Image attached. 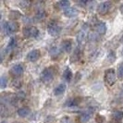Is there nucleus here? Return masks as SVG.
Masks as SVG:
<instances>
[{"instance_id": "1", "label": "nucleus", "mask_w": 123, "mask_h": 123, "mask_svg": "<svg viewBox=\"0 0 123 123\" xmlns=\"http://www.w3.org/2000/svg\"><path fill=\"white\" fill-rule=\"evenodd\" d=\"M2 29L6 34H10L18 30V24L15 21H3Z\"/></svg>"}, {"instance_id": "2", "label": "nucleus", "mask_w": 123, "mask_h": 123, "mask_svg": "<svg viewBox=\"0 0 123 123\" xmlns=\"http://www.w3.org/2000/svg\"><path fill=\"white\" fill-rule=\"evenodd\" d=\"M55 71L52 68H45L40 75V79L43 82H49L54 79Z\"/></svg>"}, {"instance_id": "3", "label": "nucleus", "mask_w": 123, "mask_h": 123, "mask_svg": "<svg viewBox=\"0 0 123 123\" xmlns=\"http://www.w3.org/2000/svg\"><path fill=\"white\" fill-rule=\"evenodd\" d=\"M117 80V75L113 68H108L105 71V81L109 85L112 86L115 84Z\"/></svg>"}, {"instance_id": "4", "label": "nucleus", "mask_w": 123, "mask_h": 123, "mask_svg": "<svg viewBox=\"0 0 123 123\" xmlns=\"http://www.w3.org/2000/svg\"><path fill=\"white\" fill-rule=\"evenodd\" d=\"M47 31L50 35L52 36H56L60 33L61 31V27L57 24L55 21H50L48 25H47Z\"/></svg>"}, {"instance_id": "5", "label": "nucleus", "mask_w": 123, "mask_h": 123, "mask_svg": "<svg viewBox=\"0 0 123 123\" xmlns=\"http://www.w3.org/2000/svg\"><path fill=\"white\" fill-rule=\"evenodd\" d=\"M22 32L26 38H35L39 35V30L36 27H33V26L24 28Z\"/></svg>"}, {"instance_id": "6", "label": "nucleus", "mask_w": 123, "mask_h": 123, "mask_svg": "<svg viewBox=\"0 0 123 123\" xmlns=\"http://www.w3.org/2000/svg\"><path fill=\"white\" fill-rule=\"evenodd\" d=\"M23 71H24V66H23V64H20V63L13 65L9 70V72L13 77H19L23 73Z\"/></svg>"}, {"instance_id": "7", "label": "nucleus", "mask_w": 123, "mask_h": 123, "mask_svg": "<svg viewBox=\"0 0 123 123\" xmlns=\"http://www.w3.org/2000/svg\"><path fill=\"white\" fill-rule=\"evenodd\" d=\"M111 6H112V3L110 1L102 2L101 4H99L98 7H97V11L101 15H105L111 9Z\"/></svg>"}, {"instance_id": "8", "label": "nucleus", "mask_w": 123, "mask_h": 123, "mask_svg": "<svg viewBox=\"0 0 123 123\" xmlns=\"http://www.w3.org/2000/svg\"><path fill=\"white\" fill-rule=\"evenodd\" d=\"M41 56V52L39 49H33L30 51L28 54H27V56H26V59L30 62H35L37 61Z\"/></svg>"}, {"instance_id": "9", "label": "nucleus", "mask_w": 123, "mask_h": 123, "mask_svg": "<svg viewBox=\"0 0 123 123\" xmlns=\"http://www.w3.org/2000/svg\"><path fill=\"white\" fill-rule=\"evenodd\" d=\"M92 113L93 111L92 109H87V110H84L82 113H80V121L81 123H86L87 121H89L91 119V117H92Z\"/></svg>"}, {"instance_id": "10", "label": "nucleus", "mask_w": 123, "mask_h": 123, "mask_svg": "<svg viewBox=\"0 0 123 123\" xmlns=\"http://www.w3.org/2000/svg\"><path fill=\"white\" fill-rule=\"evenodd\" d=\"M79 15V10L74 7V6H69L67 9H64V16L67 18H74Z\"/></svg>"}, {"instance_id": "11", "label": "nucleus", "mask_w": 123, "mask_h": 123, "mask_svg": "<svg viewBox=\"0 0 123 123\" xmlns=\"http://www.w3.org/2000/svg\"><path fill=\"white\" fill-rule=\"evenodd\" d=\"M94 29H95V31L100 34V35H104L105 32H106V30H107V27H106V24L103 21H99L97 22L95 26H94Z\"/></svg>"}, {"instance_id": "12", "label": "nucleus", "mask_w": 123, "mask_h": 123, "mask_svg": "<svg viewBox=\"0 0 123 123\" xmlns=\"http://www.w3.org/2000/svg\"><path fill=\"white\" fill-rule=\"evenodd\" d=\"M61 47L67 53H70L72 50V41L70 39H65L61 43Z\"/></svg>"}, {"instance_id": "13", "label": "nucleus", "mask_w": 123, "mask_h": 123, "mask_svg": "<svg viewBox=\"0 0 123 123\" xmlns=\"http://www.w3.org/2000/svg\"><path fill=\"white\" fill-rule=\"evenodd\" d=\"M66 91V84L65 83H59L58 85H56L55 88L54 89V94L58 96L63 94Z\"/></svg>"}, {"instance_id": "14", "label": "nucleus", "mask_w": 123, "mask_h": 123, "mask_svg": "<svg viewBox=\"0 0 123 123\" xmlns=\"http://www.w3.org/2000/svg\"><path fill=\"white\" fill-rule=\"evenodd\" d=\"M79 102L80 100L78 98H68L66 102H65V106L67 107H73V106H76V105H79Z\"/></svg>"}, {"instance_id": "15", "label": "nucleus", "mask_w": 123, "mask_h": 123, "mask_svg": "<svg viewBox=\"0 0 123 123\" xmlns=\"http://www.w3.org/2000/svg\"><path fill=\"white\" fill-rule=\"evenodd\" d=\"M72 77H73L72 71L70 70V68H67L64 70V72H63V79L66 80L67 82H69L71 80V79H72Z\"/></svg>"}, {"instance_id": "16", "label": "nucleus", "mask_w": 123, "mask_h": 123, "mask_svg": "<svg viewBox=\"0 0 123 123\" xmlns=\"http://www.w3.org/2000/svg\"><path fill=\"white\" fill-rule=\"evenodd\" d=\"M18 115L21 117H26L30 113H31V109L29 107H20L19 109L17 111Z\"/></svg>"}, {"instance_id": "17", "label": "nucleus", "mask_w": 123, "mask_h": 123, "mask_svg": "<svg viewBox=\"0 0 123 123\" xmlns=\"http://www.w3.org/2000/svg\"><path fill=\"white\" fill-rule=\"evenodd\" d=\"M112 117L116 121H121L123 119V111L115 110L112 113Z\"/></svg>"}, {"instance_id": "18", "label": "nucleus", "mask_w": 123, "mask_h": 123, "mask_svg": "<svg viewBox=\"0 0 123 123\" xmlns=\"http://www.w3.org/2000/svg\"><path fill=\"white\" fill-rule=\"evenodd\" d=\"M49 55L52 58H57L58 55H60V49H59L58 47L54 46V47H52V48L49 50Z\"/></svg>"}, {"instance_id": "19", "label": "nucleus", "mask_w": 123, "mask_h": 123, "mask_svg": "<svg viewBox=\"0 0 123 123\" xmlns=\"http://www.w3.org/2000/svg\"><path fill=\"white\" fill-rule=\"evenodd\" d=\"M85 38H86V33H85V31H83V30H81L77 34V42L80 43V44H81V43H84Z\"/></svg>"}, {"instance_id": "20", "label": "nucleus", "mask_w": 123, "mask_h": 123, "mask_svg": "<svg viewBox=\"0 0 123 123\" xmlns=\"http://www.w3.org/2000/svg\"><path fill=\"white\" fill-rule=\"evenodd\" d=\"M17 44H18V40H17V38H16V37H11V38L9 39V42H8V44H7V47L12 50L14 47L17 46Z\"/></svg>"}, {"instance_id": "21", "label": "nucleus", "mask_w": 123, "mask_h": 123, "mask_svg": "<svg viewBox=\"0 0 123 123\" xmlns=\"http://www.w3.org/2000/svg\"><path fill=\"white\" fill-rule=\"evenodd\" d=\"M57 6L61 8H64V9H67L68 7H69L70 6V2L68 1V0H61L57 3Z\"/></svg>"}, {"instance_id": "22", "label": "nucleus", "mask_w": 123, "mask_h": 123, "mask_svg": "<svg viewBox=\"0 0 123 123\" xmlns=\"http://www.w3.org/2000/svg\"><path fill=\"white\" fill-rule=\"evenodd\" d=\"M21 17V13L18 11V10H12L9 13V18L12 19H18Z\"/></svg>"}, {"instance_id": "23", "label": "nucleus", "mask_w": 123, "mask_h": 123, "mask_svg": "<svg viewBox=\"0 0 123 123\" xmlns=\"http://www.w3.org/2000/svg\"><path fill=\"white\" fill-rule=\"evenodd\" d=\"M7 85V78L5 75H2L0 78V87L1 89H5Z\"/></svg>"}, {"instance_id": "24", "label": "nucleus", "mask_w": 123, "mask_h": 123, "mask_svg": "<svg viewBox=\"0 0 123 123\" xmlns=\"http://www.w3.org/2000/svg\"><path fill=\"white\" fill-rule=\"evenodd\" d=\"M80 49L79 48H76L75 51H74L73 55H71V61H76V60H78V59H80Z\"/></svg>"}, {"instance_id": "25", "label": "nucleus", "mask_w": 123, "mask_h": 123, "mask_svg": "<svg viewBox=\"0 0 123 123\" xmlns=\"http://www.w3.org/2000/svg\"><path fill=\"white\" fill-rule=\"evenodd\" d=\"M45 11L43 10V8H40V9H38L36 12V18H38V19H42V18H43L44 17H45Z\"/></svg>"}, {"instance_id": "26", "label": "nucleus", "mask_w": 123, "mask_h": 123, "mask_svg": "<svg viewBox=\"0 0 123 123\" xmlns=\"http://www.w3.org/2000/svg\"><path fill=\"white\" fill-rule=\"evenodd\" d=\"M107 59H108V62H110V63H113V62L115 61V59H116V54H115L114 51H110V52L108 53V55H107Z\"/></svg>"}, {"instance_id": "27", "label": "nucleus", "mask_w": 123, "mask_h": 123, "mask_svg": "<svg viewBox=\"0 0 123 123\" xmlns=\"http://www.w3.org/2000/svg\"><path fill=\"white\" fill-rule=\"evenodd\" d=\"M117 76H118V78L123 79V63H121L117 68Z\"/></svg>"}, {"instance_id": "28", "label": "nucleus", "mask_w": 123, "mask_h": 123, "mask_svg": "<svg viewBox=\"0 0 123 123\" xmlns=\"http://www.w3.org/2000/svg\"><path fill=\"white\" fill-rule=\"evenodd\" d=\"M59 123H72V122H71L70 117H68V116H65V117H61V119H60Z\"/></svg>"}, {"instance_id": "29", "label": "nucleus", "mask_w": 123, "mask_h": 123, "mask_svg": "<svg viewBox=\"0 0 123 123\" xmlns=\"http://www.w3.org/2000/svg\"><path fill=\"white\" fill-rule=\"evenodd\" d=\"M30 5H31V2H29V1H21V2L19 3V6H21V7H23V8L29 7Z\"/></svg>"}, {"instance_id": "30", "label": "nucleus", "mask_w": 123, "mask_h": 123, "mask_svg": "<svg viewBox=\"0 0 123 123\" xmlns=\"http://www.w3.org/2000/svg\"><path fill=\"white\" fill-rule=\"evenodd\" d=\"M25 96H26V94H25L24 92H22V91H19V92L16 94V97L18 99H20V100H23L25 98Z\"/></svg>"}, {"instance_id": "31", "label": "nucleus", "mask_w": 123, "mask_h": 123, "mask_svg": "<svg viewBox=\"0 0 123 123\" xmlns=\"http://www.w3.org/2000/svg\"><path fill=\"white\" fill-rule=\"evenodd\" d=\"M95 121H96V123H103L105 121V117H103L101 115H96Z\"/></svg>"}, {"instance_id": "32", "label": "nucleus", "mask_w": 123, "mask_h": 123, "mask_svg": "<svg viewBox=\"0 0 123 123\" xmlns=\"http://www.w3.org/2000/svg\"><path fill=\"white\" fill-rule=\"evenodd\" d=\"M12 85L14 87H16V88H20V86H21V81L18 80H14L12 82Z\"/></svg>"}, {"instance_id": "33", "label": "nucleus", "mask_w": 123, "mask_h": 123, "mask_svg": "<svg viewBox=\"0 0 123 123\" xmlns=\"http://www.w3.org/2000/svg\"><path fill=\"white\" fill-rule=\"evenodd\" d=\"M119 10H120V12L123 14V4H121V5H120V6H119Z\"/></svg>"}, {"instance_id": "34", "label": "nucleus", "mask_w": 123, "mask_h": 123, "mask_svg": "<svg viewBox=\"0 0 123 123\" xmlns=\"http://www.w3.org/2000/svg\"><path fill=\"white\" fill-rule=\"evenodd\" d=\"M120 41H121V43H123V35H122V37H121V40H120Z\"/></svg>"}, {"instance_id": "35", "label": "nucleus", "mask_w": 123, "mask_h": 123, "mask_svg": "<svg viewBox=\"0 0 123 123\" xmlns=\"http://www.w3.org/2000/svg\"><path fill=\"white\" fill-rule=\"evenodd\" d=\"M1 123H6V121H2Z\"/></svg>"}, {"instance_id": "36", "label": "nucleus", "mask_w": 123, "mask_h": 123, "mask_svg": "<svg viewBox=\"0 0 123 123\" xmlns=\"http://www.w3.org/2000/svg\"><path fill=\"white\" fill-rule=\"evenodd\" d=\"M14 123H20V122H14Z\"/></svg>"}, {"instance_id": "37", "label": "nucleus", "mask_w": 123, "mask_h": 123, "mask_svg": "<svg viewBox=\"0 0 123 123\" xmlns=\"http://www.w3.org/2000/svg\"><path fill=\"white\" fill-rule=\"evenodd\" d=\"M122 54H123V51H122Z\"/></svg>"}]
</instances>
